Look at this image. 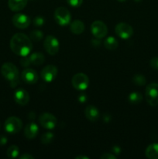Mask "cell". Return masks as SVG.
<instances>
[{
    "label": "cell",
    "instance_id": "obj_6",
    "mask_svg": "<svg viewBox=\"0 0 158 159\" xmlns=\"http://www.w3.org/2000/svg\"><path fill=\"white\" fill-rule=\"evenodd\" d=\"M71 84L75 89L78 91H84L88 87L89 79L84 73H77L73 76Z\"/></svg>",
    "mask_w": 158,
    "mask_h": 159
},
{
    "label": "cell",
    "instance_id": "obj_13",
    "mask_svg": "<svg viewBox=\"0 0 158 159\" xmlns=\"http://www.w3.org/2000/svg\"><path fill=\"white\" fill-rule=\"evenodd\" d=\"M22 79L23 82L29 85H33L38 81V74L32 68H26L22 71Z\"/></svg>",
    "mask_w": 158,
    "mask_h": 159
},
{
    "label": "cell",
    "instance_id": "obj_26",
    "mask_svg": "<svg viewBox=\"0 0 158 159\" xmlns=\"http://www.w3.org/2000/svg\"><path fill=\"white\" fill-rule=\"evenodd\" d=\"M54 137V134L51 132H47V133L43 134L41 137V142L44 144H50V143L52 142Z\"/></svg>",
    "mask_w": 158,
    "mask_h": 159
},
{
    "label": "cell",
    "instance_id": "obj_30",
    "mask_svg": "<svg viewBox=\"0 0 158 159\" xmlns=\"http://www.w3.org/2000/svg\"><path fill=\"white\" fill-rule=\"evenodd\" d=\"M20 64L23 67H28L31 64L30 60H29V57L28 56L26 57H23V58L20 60Z\"/></svg>",
    "mask_w": 158,
    "mask_h": 159
},
{
    "label": "cell",
    "instance_id": "obj_14",
    "mask_svg": "<svg viewBox=\"0 0 158 159\" xmlns=\"http://www.w3.org/2000/svg\"><path fill=\"white\" fill-rule=\"evenodd\" d=\"M14 99L19 105L26 106L29 101V95L26 90L23 89H19L14 93Z\"/></svg>",
    "mask_w": 158,
    "mask_h": 159
},
{
    "label": "cell",
    "instance_id": "obj_24",
    "mask_svg": "<svg viewBox=\"0 0 158 159\" xmlns=\"http://www.w3.org/2000/svg\"><path fill=\"white\" fill-rule=\"evenodd\" d=\"M133 82L135 85H138V86H143V85H146L147 80H146V78L143 75L137 74L133 76Z\"/></svg>",
    "mask_w": 158,
    "mask_h": 159
},
{
    "label": "cell",
    "instance_id": "obj_18",
    "mask_svg": "<svg viewBox=\"0 0 158 159\" xmlns=\"http://www.w3.org/2000/svg\"><path fill=\"white\" fill-rule=\"evenodd\" d=\"M85 24H84V23L81 20H74L70 24V30L75 35L81 34L84 32V30H85Z\"/></svg>",
    "mask_w": 158,
    "mask_h": 159
},
{
    "label": "cell",
    "instance_id": "obj_4",
    "mask_svg": "<svg viewBox=\"0 0 158 159\" xmlns=\"http://www.w3.org/2000/svg\"><path fill=\"white\" fill-rule=\"evenodd\" d=\"M5 130L10 134L19 133L23 127V123L20 118L16 116H10L6 120L4 124Z\"/></svg>",
    "mask_w": 158,
    "mask_h": 159
},
{
    "label": "cell",
    "instance_id": "obj_32",
    "mask_svg": "<svg viewBox=\"0 0 158 159\" xmlns=\"http://www.w3.org/2000/svg\"><path fill=\"white\" fill-rule=\"evenodd\" d=\"M8 139L6 136L4 135H0V146H3L6 144L7 143Z\"/></svg>",
    "mask_w": 158,
    "mask_h": 159
},
{
    "label": "cell",
    "instance_id": "obj_37",
    "mask_svg": "<svg viewBox=\"0 0 158 159\" xmlns=\"http://www.w3.org/2000/svg\"><path fill=\"white\" fill-rule=\"evenodd\" d=\"M118 2H125L126 1V0H117Z\"/></svg>",
    "mask_w": 158,
    "mask_h": 159
},
{
    "label": "cell",
    "instance_id": "obj_1",
    "mask_svg": "<svg viewBox=\"0 0 158 159\" xmlns=\"http://www.w3.org/2000/svg\"><path fill=\"white\" fill-rule=\"evenodd\" d=\"M10 48L16 55L26 57L30 54L33 49V43L29 37L26 34L18 33L14 34L11 38Z\"/></svg>",
    "mask_w": 158,
    "mask_h": 159
},
{
    "label": "cell",
    "instance_id": "obj_19",
    "mask_svg": "<svg viewBox=\"0 0 158 159\" xmlns=\"http://www.w3.org/2000/svg\"><path fill=\"white\" fill-rule=\"evenodd\" d=\"M147 158L150 159H158V144H151L147 148L145 151Z\"/></svg>",
    "mask_w": 158,
    "mask_h": 159
},
{
    "label": "cell",
    "instance_id": "obj_7",
    "mask_svg": "<svg viewBox=\"0 0 158 159\" xmlns=\"http://www.w3.org/2000/svg\"><path fill=\"white\" fill-rule=\"evenodd\" d=\"M91 32L95 38L102 39L108 34V27L104 22L96 20L91 23Z\"/></svg>",
    "mask_w": 158,
    "mask_h": 159
},
{
    "label": "cell",
    "instance_id": "obj_12",
    "mask_svg": "<svg viewBox=\"0 0 158 159\" xmlns=\"http://www.w3.org/2000/svg\"><path fill=\"white\" fill-rule=\"evenodd\" d=\"M57 75V68L54 65L45 66L40 72V76L46 82H51L56 79Z\"/></svg>",
    "mask_w": 158,
    "mask_h": 159
},
{
    "label": "cell",
    "instance_id": "obj_31",
    "mask_svg": "<svg viewBox=\"0 0 158 159\" xmlns=\"http://www.w3.org/2000/svg\"><path fill=\"white\" fill-rule=\"evenodd\" d=\"M102 159H116V155H112L110 153H105L101 156Z\"/></svg>",
    "mask_w": 158,
    "mask_h": 159
},
{
    "label": "cell",
    "instance_id": "obj_36",
    "mask_svg": "<svg viewBox=\"0 0 158 159\" xmlns=\"http://www.w3.org/2000/svg\"><path fill=\"white\" fill-rule=\"evenodd\" d=\"M76 159H89V158L85 155H78V156L75 157Z\"/></svg>",
    "mask_w": 158,
    "mask_h": 159
},
{
    "label": "cell",
    "instance_id": "obj_38",
    "mask_svg": "<svg viewBox=\"0 0 158 159\" xmlns=\"http://www.w3.org/2000/svg\"><path fill=\"white\" fill-rule=\"evenodd\" d=\"M136 1H138V0H136Z\"/></svg>",
    "mask_w": 158,
    "mask_h": 159
},
{
    "label": "cell",
    "instance_id": "obj_10",
    "mask_svg": "<svg viewBox=\"0 0 158 159\" xmlns=\"http://www.w3.org/2000/svg\"><path fill=\"white\" fill-rule=\"evenodd\" d=\"M39 122L40 125L45 129L52 130L57 125V118L53 114L49 113H42L39 117Z\"/></svg>",
    "mask_w": 158,
    "mask_h": 159
},
{
    "label": "cell",
    "instance_id": "obj_29",
    "mask_svg": "<svg viewBox=\"0 0 158 159\" xmlns=\"http://www.w3.org/2000/svg\"><path fill=\"white\" fill-rule=\"evenodd\" d=\"M150 67L155 70H158V57H154L150 60Z\"/></svg>",
    "mask_w": 158,
    "mask_h": 159
},
{
    "label": "cell",
    "instance_id": "obj_9",
    "mask_svg": "<svg viewBox=\"0 0 158 159\" xmlns=\"http://www.w3.org/2000/svg\"><path fill=\"white\" fill-rule=\"evenodd\" d=\"M115 32L120 38L126 40V39L130 38L133 36V29L128 23H119L116 26Z\"/></svg>",
    "mask_w": 158,
    "mask_h": 159
},
{
    "label": "cell",
    "instance_id": "obj_20",
    "mask_svg": "<svg viewBox=\"0 0 158 159\" xmlns=\"http://www.w3.org/2000/svg\"><path fill=\"white\" fill-rule=\"evenodd\" d=\"M29 60L32 65H41L42 64H43L45 61V57L42 53L40 52H35L33 53L30 56H29Z\"/></svg>",
    "mask_w": 158,
    "mask_h": 159
},
{
    "label": "cell",
    "instance_id": "obj_15",
    "mask_svg": "<svg viewBox=\"0 0 158 159\" xmlns=\"http://www.w3.org/2000/svg\"><path fill=\"white\" fill-rule=\"evenodd\" d=\"M85 115L91 122H95L99 118V111L97 107L92 105L87 106L85 110Z\"/></svg>",
    "mask_w": 158,
    "mask_h": 159
},
{
    "label": "cell",
    "instance_id": "obj_17",
    "mask_svg": "<svg viewBox=\"0 0 158 159\" xmlns=\"http://www.w3.org/2000/svg\"><path fill=\"white\" fill-rule=\"evenodd\" d=\"M27 2L28 0H9L8 6L13 12H19L26 7Z\"/></svg>",
    "mask_w": 158,
    "mask_h": 159
},
{
    "label": "cell",
    "instance_id": "obj_3",
    "mask_svg": "<svg viewBox=\"0 0 158 159\" xmlns=\"http://www.w3.org/2000/svg\"><path fill=\"white\" fill-rule=\"evenodd\" d=\"M54 17L56 23L60 26H66L71 23V12L65 7H58L56 9Z\"/></svg>",
    "mask_w": 158,
    "mask_h": 159
},
{
    "label": "cell",
    "instance_id": "obj_11",
    "mask_svg": "<svg viewBox=\"0 0 158 159\" xmlns=\"http://www.w3.org/2000/svg\"><path fill=\"white\" fill-rule=\"evenodd\" d=\"M12 23L19 29H26L30 25L31 20L28 16L23 13H17L12 16Z\"/></svg>",
    "mask_w": 158,
    "mask_h": 159
},
{
    "label": "cell",
    "instance_id": "obj_22",
    "mask_svg": "<svg viewBox=\"0 0 158 159\" xmlns=\"http://www.w3.org/2000/svg\"><path fill=\"white\" fill-rule=\"evenodd\" d=\"M128 100L131 104H139L142 102L143 96L137 92H133L129 95Z\"/></svg>",
    "mask_w": 158,
    "mask_h": 159
},
{
    "label": "cell",
    "instance_id": "obj_21",
    "mask_svg": "<svg viewBox=\"0 0 158 159\" xmlns=\"http://www.w3.org/2000/svg\"><path fill=\"white\" fill-rule=\"evenodd\" d=\"M104 46L107 50L109 51H114L119 46L118 40L113 37H108L104 41Z\"/></svg>",
    "mask_w": 158,
    "mask_h": 159
},
{
    "label": "cell",
    "instance_id": "obj_27",
    "mask_svg": "<svg viewBox=\"0 0 158 159\" xmlns=\"http://www.w3.org/2000/svg\"><path fill=\"white\" fill-rule=\"evenodd\" d=\"M45 20L42 16H37L33 20V25L37 26H41L44 24Z\"/></svg>",
    "mask_w": 158,
    "mask_h": 159
},
{
    "label": "cell",
    "instance_id": "obj_16",
    "mask_svg": "<svg viewBox=\"0 0 158 159\" xmlns=\"http://www.w3.org/2000/svg\"><path fill=\"white\" fill-rule=\"evenodd\" d=\"M38 126H37V124L33 122L29 123L24 129L25 137L27 139H33V138H35L37 136V134H38Z\"/></svg>",
    "mask_w": 158,
    "mask_h": 159
},
{
    "label": "cell",
    "instance_id": "obj_5",
    "mask_svg": "<svg viewBox=\"0 0 158 159\" xmlns=\"http://www.w3.org/2000/svg\"><path fill=\"white\" fill-rule=\"evenodd\" d=\"M146 99L149 105L156 107L158 105V83H151L146 88Z\"/></svg>",
    "mask_w": 158,
    "mask_h": 159
},
{
    "label": "cell",
    "instance_id": "obj_25",
    "mask_svg": "<svg viewBox=\"0 0 158 159\" xmlns=\"http://www.w3.org/2000/svg\"><path fill=\"white\" fill-rule=\"evenodd\" d=\"M29 37H30L31 40H33V41L39 42L41 40L42 38H43V34L42 31L38 30H33L32 32L30 33Z\"/></svg>",
    "mask_w": 158,
    "mask_h": 159
},
{
    "label": "cell",
    "instance_id": "obj_23",
    "mask_svg": "<svg viewBox=\"0 0 158 159\" xmlns=\"http://www.w3.org/2000/svg\"><path fill=\"white\" fill-rule=\"evenodd\" d=\"M7 156L9 158H16L18 157L19 154H20V149H19L18 146L16 145H11L7 149Z\"/></svg>",
    "mask_w": 158,
    "mask_h": 159
},
{
    "label": "cell",
    "instance_id": "obj_33",
    "mask_svg": "<svg viewBox=\"0 0 158 159\" xmlns=\"http://www.w3.org/2000/svg\"><path fill=\"white\" fill-rule=\"evenodd\" d=\"M20 159H34V157L32 156L31 155H29V154H23V155H21V156L20 157Z\"/></svg>",
    "mask_w": 158,
    "mask_h": 159
},
{
    "label": "cell",
    "instance_id": "obj_34",
    "mask_svg": "<svg viewBox=\"0 0 158 159\" xmlns=\"http://www.w3.org/2000/svg\"><path fill=\"white\" fill-rule=\"evenodd\" d=\"M78 100H79V102H81V103L85 102V101L87 100L86 95H85V94L80 95V96H78Z\"/></svg>",
    "mask_w": 158,
    "mask_h": 159
},
{
    "label": "cell",
    "instance_id": "obj_8",
    "mask_svg": "<svg viewBox=\"0 0 158 159\" xmlns=\"http://www.w3.org/2000/svg\"><path fill=\"white\" fill-rule=\"evenodd\" d=\"M44 49L50 55H55L60 49V43L58 40L52 35H48L43 42Z\"/></svg>",
    "mask_w": 158,
    "mask_h": 159
},
{
    "label": "cell",
    "instance_id": "obj_35",
    "mask_svg": "<svg viewBox=\"0 0 158 159\" xmlns=\"http://www.w3.org/2000/svg\"><path fill=\"white\" fill-rule=\"evenodd\" d=\"M112 152H114L115 154H117V155H119V154H120L121 148L119 147V146H114V147L112 148Z\"/></svg>",
    "mask_w": 158,
    "mask_h": 159
},
{
    "label": "cell",
    "instance_id": "obj_28",
    "mask_svg": "<svg viewBox=\"0 0 158 159\" xmlns=\"http://www.w3.org/2000/svg\"><path fill=\"white\" fill-rule=\"evenodd\" d=\"M66 1L70 6L74 8L79 7L83 3V0H66Z\"/></svg>",
    "mask_w": 158,
    "mask_h": 159
},
{
    "label": "cell",
    "instance_id": "obj_2",
    "mask_svg": "<svg viewBox=\"0 0 158 159\" xmlns=\"http://www.w3.org/2000/svg\"><path fill=\"white\" fill-rule=\"evenodd\" d=\"M1 73L6 80L10 82L12 87H15L19 82V71L15 65L10 62L3 64L1 67Z\"/></svg>",
    "mask_w": 158,
    "mask_h": 159
}]
</instances>
